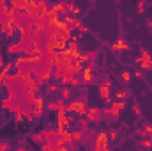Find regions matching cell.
<instances>
[{
    "label": "cell",
    "mask_w": 152,
    "mask_h": 151,
    "mask_svg": "<svg viewBox=\"0 0 152 151\" xmlns=\"http://www.w3.org/2000/svg\"><path fill=\"white\" fill-rule=\"evenodd\" d=\"M14 70L18 75H30L34 73V57H16L14 62H12Z\"/></svg>",
    "instance_id": "obj_1"
},
{
    "label": "cell",
    "mask_w": 152,
    "mask_h": 151,
    "mask_svg": "<svg viewBox=\"0 0 152 151\" xmlns=\"http://www.w3.org/2000/svg\"><path fill=\"white\" fill-rule=\"evenodd\" d=\"M66 112L67 114H76L78 117H83L87 114V101L85 98H80V100H71L66 107Z\"/></svg>",
    "instance_id": "obj_2"
},
{
    "label": "cell",
    "mask_w": 152,
    "mask_h": 151,
    "mask_svg": "<svg viewBox=\"0 0 152 151\" xmlns=\"http://www.w3.org/2000/svg\"><path fill=\"white\" fill-rule=\"evenodd\" d=\"M110 139H108V133L106 132H97L96 137H94V151H110Z\"/></svg>",
    "instance_id": "obj_3"
},
{
    "label": "cell",
    "mask_w": 152,
    "mask_h": 151,
    "mask_svg": "<svg viewBox=\"0 0 152 151\" xmlns=\"http://www.w3.org/2000/svg\"><path fill=\"white\" fill-rule=\"evenodd\" d=\"M55 39H57V41H64V43H69V41L73 39V32H71V30L64 25V21L57 25V30H55Z\"/></svg>",
    "instance_id": "obj_4"
},
{
    "label": "cell",
    "mask_w": 152,
    "mask_h": 151,
    "mask_svg": "<svg viewBox=\"0 0 152 151\" xmlns=\"http://www.w3.org/2000/svg\"><path fill=\"white\" fill-rule=\"evenodd\" d=\"M42 137H44V142L55 144L57 148L64 146V144H62V141L58 139V132H57V130H53V128H46V130H42Z\"/></svg>",
    "instance_id": "obj_5"
},
{
    "label": "cell",
    "mask_w": 152,
    "mask_h": 151,
    "mask_svg": "<svg viewBox=\"0 0 152 151\" xmlns=\"http://www.w3.org/2000/svg\"><path fill=\"white\" fill-rule=\"evenodd\" d=\"M69 123H71V117L66 112V107L58 109V112H57V130H67Z\"/></svg>",
    "instance_id": "obj_6"
},
{
    "label": "cell",
    "mask_w": 152,
    "mask_h": 151,
    "mask_svg": "<svg viewBox=\"0 0 152 151\" xmlns=\"http://www.w3.org/2000/svg\"><path fill=\"white\" fill-rule=\"evenodd\" d=\"M97 93H99V98L103 101H110V96H112V82L110 80H103L101 85L97 87Z\"/></svg>",
    "instance_id": "obj_7"
},
{
    "label": "cell",
    "mask_w": 152,
    "mask_h": 151,
    "mask_svg": "<svg viewBox=\"0 0 152 151\" xmlns=\"http://www.w3.org/2000/svg\"><path fill=\"white\" fill-rule=\"evenodd\" d=\"M140 66H142V71H151L152 70V53L149 52V50H142Z\"/></svg>",
    "instance_id": "obj_8"
},
{
    "label": "cell",
    "mask_w": 152,
    "mask_h": 151,
    "mask_svg": "<svg viewBox=\"0 0 152 151\" xmlns=\"http://www.w3.org/2000/svg\"><path fill=\"white\" fill-rule=\"evenodd\" d=\"M94 70H96V64H87V66H83V71H81V84H90L92 80H94Z\"/></svg>",
    "instance_id": "obj_9"
},
{
    "label": "cell",
    "mask_w": 152,
    "mask_h": 151,
    "mask_svg": "<svg viewBox=\"0 0 152 151\" xmlns=\"http://www.w3.org/2000/svg\"><path fill=\"white\" fill-rule=\"evenodd\" d=\"M30 107H32V114H34V117H36V119L41 117V115H42V110H44V98H42V96H36Z\"/></svg>",
    "instance_id": "obj_10"
},
{
    "label": "cell",
    "mask_w": 152,
    "mask_h": 151,
    "mask_svg": "<svg viewBox=\"0 0 152 151\" xmlns=\"http://www.w3.org/2000/svg\"><path fill=\"white\" fill-rule=\"evenodd\" d=\"M85 117L88 119V123H99V121L103 119V112H101V109H97V107H90V109H87Z\"/></svg>",
    "instance_id": "obj_11"
},
{
    "label": "cell",
    "mask_w": 152,
    "mask_h": 151,
    "mask_svg": "<svg viewBox=\"0 0 152 151\" xmlns=\"http://www.w3.org/2000/svg\"><path fill=\"white\" fill-rule=\"evenodd\" d=\"M62 21H64V25H66L71 32H73V30H80V27H81V21H80L78 18H75V16H66Z\"/></svg>",
    "instance_id": "obj_12"
},
{
    "label": "cell",
    "mask_w": 152,
    "mask_h": 151,
    "mask_svg": "<svg viewBox=\"0 0 152 151\" xmlns=\"http://www.w3.org/2000/svg\"><path fill=\"white\" fill-rule=\"evenodd\" d=\"M57 132H58V137L64 146H69L73 142V132H69V130H57Z\"/></svg>",
    "instance_id": "obj_13"
},
{
    "label": "cell",
    "mask_w": 152,
    "mask_h": 151,
    "mask_svg": "<svg viewBox=\"0 0 152 151\" xmlns=\"http://www.w3.org/2000/svg\"><path fill=\"white\" fill-rule=\"evenodd\" d=\"M11 9H14V11H28V0H12Z\"/></svg>",
    "instance_id": "obj_14"
},
{
    "label": "cell",
    "mask_w": 152,
    "mask_h": 151,
    "mask_svg": "<svg viewBox=\"0 0 152 151\" xmlns=\"http://www.w3.org/2000/svg\"><path fill=\"white\" fill-rule=\"evenodd\" d=\"M51 9H53V11H57V13L60 14V18H62V20H64V18L67 16V7H66V4H64V2L53 4V5H51Z\"/></svg>",
    "instance_id": "obj_15"
},
{
    "label": "cell",
    "mask_w": 152,
    "mask_h": 151,
    "mask_svg": "<svg viewBox=\"0 0 152 151\" xmlns=\"http://www.w3.org/2000/svg\"><path fill=\"white\" fill-rule=\"evenodd\" d=\"M12 68H14L12 62H5V64H4V68L0 70V82H2V84H4V80H5L7 76L11 75V70H12Z\"/></svg>",
    "instance_id": "obj_16"
},
{
    "label": "cell",
    "mask_w": 152,
    "mask_h": 151,
    "mask_svg": "<svg viewBox=\"0 0 152 151\" xmlns=\"http://www.w3.org/2000/svg\"><path fill=\"white\" fill-rule=\"evenodd\" d=\"M62 107H66L64 100H55V101L48 103V110H51V112H58V109H62Z\"/></svg>",
    "instance_id": "obj_17"
},
{
    "label": "cell",
    "mask_w": 152,
    "mask_h": 151,
    "mask_svg": "<svg viewBox=\"0 0 152 151\" xmlns=\"http://www.w3.org/2000/svg\"><path fill=\"white\" fill-rule=\"evenodd\" d=\"M112 48H113L115 52H120V50H129V44H127L124 39H117L113 44H112Z\"/></svg>",
    "instance_id": "obj_18"
},
{
    "label": "cell",
    "mask_w": 152,
    "mask_h": 151,
    "mask_svg": "<svg viewBox=\"0 0 152 151\" xmlns=\"http://www.w3.org/2000/svg\"><path fill=\"white\" fill-rule=\"evenodd\" d=\"M66 7H67V16H75L76 18V14H80V7L76 4H73V2H67Z\"/></svg>",
    "instance_id": "obj_19"
},
{
    "label": "cell",
    "mask_w": 152,
    "mask_h": 151,
    "mask_svg": "<svg viewBox=\"0 0 152 151\" xmlns=\"http://www.w3.org/2000/svg\"><path fill=\"white\" fill-rule=\"evenodd\" d=\"M78 126H80V130H81L83 133L90 130V128H88V126H90V123H88V119H87V117H80V119H78Z\"/></svg>",
    "instance_id": "obj_20"
},
{
    "label": "cell",
    "mask_w": 152,
    "mask_h": 151,
    "mask_svg": "<svg viewBox=\"0 0 152 151\" xmlns=\"http://www.w3.org/2000/svg\"><path fill=\"white\" fill-rule=\"evenodd\" d=\"M7 53H9V55H20V46H18V41L11 43V44L7 46Z\"/></svg>",
    "instance_id": "obj_21"
},
{
    "label": "cell",
    "mask_w": 152,
    "mask_h": 151,
    "mask_svg": "<svg viewBox=\"0 0 152 151\" xmlns=\"http://www.w3.org/2000/svg\"><path fill=\"white\" fill-rule=\"evenodd\" d=\"M83 135H85V133H83L81 130H75V132H73V142L81 144V142H83Z\"/></svg>",
    "instance_id": "obj_22"
},
{
    "label": "cell",
    "mask_w": 152,
    "mask_h": 151,
    "mask_svg": "<svg viewBox=\"0 0 152 151\" xmlns=\"http://www.w3.org/2000/svg\"><path fill=\"white\" fill-rule=\"evenodd\" d=\"M69 98H71V89H69V87H62V89H60V100L66 101V100H69Z\"/></svg>",
    "instance_id": "obj_23"
},
{
    "label": "cell",
    "mask_w": 152,
    "mask_h": 151,
    "mask_svg": "<svg viewBox=\"0 0 152 151\" xmlns=\"http://www.w3.org/2000/svg\"><path fill=\"white\" fill-rule=\"evenodd\" d=\"M34 142H37V144H44V137H42V132H39V133H32V137H30Z\"/></svg>",
    "instance_id": "obj_24"
},
{
    "label": "cell",
    "mask_w": 152,
    "mask_h": 151,
    "mask_svg": "<svg viewBox=\"0 0 152 151\" xmlns=\"http://www.w3.org/2000/svg\"><path fill=\"white\" fill-rule=\"evenodd\" d=\"M112 107H113V109H117V110H120V112H122V110L126 109V101H120V100H115L113 103H112Z\"/></svg>",
    "instance_id": "obj_25"
},
{
    "label": "cell",
    "mask_w": 152,
    "mask_h": 151,
    "mask_svg": "<svg viewBox=\"0 0 152 151\" xmlns=\"http://www.w3.org/2000/svg\"><path fill=\"white\" fill-rule=\"evenodd\" d=\"M67 50H71V52H76V50H78V41H76V36H73V39L67 43Z\"/></svg>",
    "instance_id": "obj_26"
},
{
    "label": "cell",
    "mask_w": 152,
    "mask_h": 151,
    "mask_svg": "<svg viewBox=\"0 0 152 151\" xmlns=\"http://www.w3.org/2000/svg\"><path fill=\"white\" fill-rule=\"evenodd\" d=\"M94 137H96V133H94V132H90V130H88V132H85V135H83V142H81V144H87V142H90Z\"/></svg>",
    "instance_id": "obj_27"
},
{
    "label": "cell",
    "mask_w": 152,
    "mask_h": 151,
    "mask_svg": "<svg viewBox=\"0 0 152 151\" xmlns=\"http://www.w3.org/2000/svg\"><path fill=\"white\" fill-rule=\"evenodd\" d=\"M127 96H129V93H127V91H117V93H115V98H117V100H120V101H124Z\"/></svg>",
    "instance_id": "obj_28"
},
{
    "label": "cell",
    "mask_w": 152,
    "mask_h": 151,
    "mask_svg": "<svg viewBox=\"0 0 152 151\" xmlns=\"http://www.w3.org/2000/svg\"><path fill=\"white\" fill-rule=\"evenodd\" d=\"M41 151H57V146L55 144H50V142H44L41 146Z\"/></svg>",
    "instance_id": "obj_29"
},
{
    "label": "cell",
    "mask_w": 152,
    "mask_h": 151,
    "mask_svg": "<svg viewBox=\"0 0 152 151\" xmlns=\"http://www.w3.org/2000/svg\"><path fill=\"white\" fill-rule=\"evenodd\" d=\"M140 144H142V148H152V139H149V137H143L142 141H140Z\"/></svg>",
    "instance_id": "obj_30"
},
{
    "label": "cell",
    "mask_w": 152,
    "mask_h": 151,
    "mask_svg": "<svg viewBox=\"0 0 152 151\" xmlns=\"http://www.w3.org/2000/svg\"><path fill=\"white\" fill-rule=\"evenodd\" d=\"M108 139H110V142H117V141H118V132H117V130H112V132L108 133Z\"/></svg>",
    "instance_id": "obj_31"
},
{
    "label": "cell",
    "mask_w": 152,
    "mask_h": 151,
    "mask_svg": "<svg viewBox=\"0 0 152 151\" xmlns=\"http://www.w3.org/2000/svg\"><path fill=\"white\" fill-rule=\"evenodd\" d=\"M57 91H58V85H57V84H50V85L46 87V93H48V94H51V93H57Z\"/></svg>",
    "instance_id": "obj_32"
},
{
    "label": "cell",
    "mask_w": 152,
    "mask_h": 151,
    "mask_svg": "<svg viewBox=\"0 0 152 151\" xmlns=\"http://www.w3.org/2000/svg\"><path fill=\"white\" fill-rule=\"evenodd\" d=\"M142 128H143V132H145V133H149V139H152V124H147V123H145Z\"/></svg>",
    "instance_id": "obj_33"
},
{
    "label": "cell",
    "mask_w": 152,
    "mask_h": 151,
    "mask_svg": "<svg viewBox=\"0 0 152 151\" xmlns=\"http://www.w3.org/2000/svg\"><path fill=\"white\" fill-rule=\"evenodd\" d=\"M11 7H9V4L5 2V0H0V13H4V11H9Z\"/></svg>",
    "instance_id": "obj_34"
},
{
    "label": "cell",
    "mask_w": 152,
    "mask_h": 151,
    "mask_svg": "<svg viewBox=\"0 0 152 151\" xmlns=\"http://www.w3.org/2000/svg\"><path fill=\"white\" fill-rule=\"evenodd\" d=\"M145 5H147L145 2H138V5H136V9H138V13H140V14H143V13H145Z\"/></svg>",
    "instance_id": "obj_35"
},
{
    "label": "cell",
    "mask_w": 152,
    "mask_h": 151,
    "mask_svg": "<svg viewBox=\"0 0 152 151\" xmlns=\"http://www.w3.org/2000/svg\"><path fill=\"white\" fill-rule=\"evenodd\" d=\"M120 78H122L124 82H129V80H131V73H129V71H122V73H120Z\"/></svg>",
    "instance_id": "obj_36"
},
{
    "label": "cell",
    "mask_w": 152,
    "mask_h": 151,
    "mask_svg": "<svg viewBox=\"0 0 152 151\" xmlns=\"http://www.w3.org/2000/svg\"><path fill=\"white\" fill-rule=\"evenodd\" d=\"M69 85H73V87H78V85H81V80H80L78 76H73V78H71V84H69Z\"/></svg>",
    "instance_id": "obj_37"
},
{
    "label": "cell",
    "mask_w": 152,
    "mask_h": 151,
    "mask_svg": "<svg viewBox=\"0 0 152 151\" xmlns=\"http://www.w3.org/2000/svg\"><path fill=\"white\" fill-rule=\"evenodd\" d=\"M53 78H55L57 82H60V80H62V71H58V70H53Z\"/></svg>",
    "instance_id": "obj_38"
},
{
    "label": "cell",
    "mask_w": 152,
    "mask_h": 151,
    "mask_svg": "<svg viewBox=\"0 0 152 151\" xmlns=\"http://www.w3.org/2000/svg\"><path fill=\"white\" fill-rule=\"evenodd\" d=\"M23 119H25V115H23V114H21V112L14 114V121H16V123H21Z\"/></svg>",
    "instance_id": "obj_39"
},
{
    "label": "cell",
    "mask_w": 152,
    "mask_h": 151,
    "mask_svg": "<svg viewBox=\"0 0 152 151\" xmlns=\"http://www.w3.org/2000/svg\"><path fill=\"white\" fill-rule=\"evenodd\" d=\"M0 151H9V142H0Z\"/></svg>",
    "instance_id": "obj_40"
},
{
    "label": "cell",
    "mask_w": 152,
    "mask_h": 151,
    "mask_svg": "<svg viewBox=\"0 0 152 151\" xmlns=\"http://www.w3.org/2000/svg\"><path fill=\"white\" fill-rule=\"evenodd\" d=\"M133 112H134V115H142V110H140V107H138V105H134V107H133Z\"/></svg>",
    "instance_id": "obj_41"
},
{
    "label": "cell",
    "mask_w": 152,
    "mask_h": 151,
    "mask_svg": "<svg viewBox=\"0 0 152 151\" xmlns=\"http://www.w3.org/2000/svg\"><path fill=\"white\" fill-rule=\"evenodd\" d=\"M134 76H136V78H142V76H143V71H142V70H138V71H134Z\"/></svg>",
    "instance_id": "obj_42"
},
{
    "label": "cell",
    "mask_w": 152,
    "mask_h": 151,
    "mask_svg": "<svg viewBox=\"0 0 152 151\" xmlns=\"http://www.w3.org/2000/svg\"><path fill=\"white\" fill-rule=\"evenodd\" d=\"M4 64H5V62H4V57H2V50H0V70L4 68Z\"/></svg>",
    "instance_id": "obj_43"
},
{
    "label": "cell",
    "mask_w": 152,
    "mask_h": 151,
    "mask_svg": "<svg viewBox=\"0 0 152 151\" xmlns=\"http://www.w3.org/2000/svg\"><path fill=\"white\" fill-rule=\"evenodd\" d=\"M87 30H88V29H87V27H85V25H81V27H80V32H81V34H85V32H87Z\"/></svg>",
    "instance_id": "obj_44"
},
{
    "label": "cell",
    "mask_w": 152,
    "mask_h": 151,
    "mask_svg": "<svg viewBox=\"0 0 152 151\" xmlns=\"http://www.w3.org/2000/svg\"><path fill=\"white\" fill-rule=\"evenodd\" d=\"M57 151H69V150H67V146H60V148H57Z\"/></svg>",
    "instance_id": "obj_45"
},
{
    "label": "cell",
    "mask_w": 152,
    "mask_h": 151,
    "mask_svg": "<svg viewBox=\"0 0 152 151\" xmlns=\"http://www.w3.org/2000/svg\"><path fill=\"white\" fill-rule=\"evenodd\" d=\"M2 93H4V84L0 82V94H2Z\"/></svg>",
    "instance_id": "obj_46"
},
{
    "label": "cell",
    "mask_w": 152,
    "mask_h": 151,
    "mask_svg": "<svg viewBox=\"0 0 152 151\" xmlns=\"http://www.w3.org/2000/svg\"><path fill=\"white\" fill-rule=\"evenodd\" d=\"M16 151H28V150H27V148H18Z\"/></svg>",
    "instance_id": "obj_47"
},
{
    "label": "cell",
    "mask_w": 152,
    "mask_h": 151,
    "mask_svg": "<svg viewBox=\"0 0 152 151\" xmlns=\"http://www.w3.org/2000/svg\"><path fill=\"white\" fill-rule=\"evenodd\" d=\"M147 25H149V27L152 29V20H149V21H147Z\"/></svg>",
    "instance_id": "obj_48"
},
{
    "label": "cell",
    "mask_w": 152,
    "mask_h": 151,
    "mask_svg": "<svg viewBox=\"0 0 152 151\" xmlns=\"http://www.w3.org/2000/svg\"><path fill=\"white\" fill-rule=\"evenodd\" d=\"M88 151H90V150H88ZM92 151H94V150H92Z\"/></svg>",
    "instance_id": "obj_49"
}]
</instances>
